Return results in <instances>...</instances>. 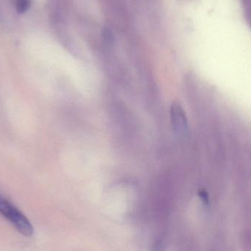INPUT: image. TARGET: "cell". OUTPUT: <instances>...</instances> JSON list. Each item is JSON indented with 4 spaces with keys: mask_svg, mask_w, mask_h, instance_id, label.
I'll use <instances>...</instances> for the list:
<instances>
[{
    "mask_svg": "<svg viewBox=\"0 0 251 251\" xmlns=\"http://www.w3.org/2000/svg\"><path fill=\"white\" fill-rule=\"evenodd\" d=\"M30 4V0H14L15 7L19 13H24L27 11Z\"/></svg>",
    "mask_w": 251,
    "mask_h": 251,
    "instance_id": "cell-3",
    "label": "cell"
},
{
    "mask_svg": "<svg viewBox=\"0 0 251 251\" xmlns=\"http://www.w3.org/2000/svg\"><path fill=\"white\" fill-rule=\"evenodd\" d=\"M0 215L7 220L22 235L30 237L34 228L30 221L0 192Z\"/></svg>",
    "mask_w": 251,
    "mask_h": 251,
    "instance_id": "cell-1",
    "label": "cell"
},
{
    "mask_svg": "<svg viewBox=\"0 0 251 251\" xmlns=\"http://www.w3.org/2000/svg\"><path fill=\"white\" fill-rule=\"evenodd\" d=\"M151 251H165V249H164L163 244H162V242H156L152 246L151 249Z\"/></svg>",
    "mask_w": 251,
    "mask_h": 251,
    "instance_id": "cell-4",
    "label": "cell"
},
{
    "mask_svg": "<svg viewBox=\"0 0 251 251\" xmlns=\"http://www.w3.org/2000/svg\"><path fill=\"white\" fill-rule=\"evenodd\" d=\"M199 196H200L201 200L203 201V203L207 204L209 203V197H208L207 193L205 191H201L199 193Z\"/></svg>",
    "mask_w": 251,
    "mask_h": 251,
    "instance_id": "cell-5",
    "label": "cell"
},
{
    "mask_svg": "<svg viewBox=\"0 0 251 251\" xmlns=\"http://www.w3.org/2000/svg\"><path fill=\"white\" fill-rule=\"evenodd\" d=\"M171 120L174 131L178 135H184L187 132V119L178 104H174L171 107Z\"/></svg>",
    "mask_w": 251,
    "mask_h": 251,
    "instance_id": "cell-2",
    "label": "cell"
}]
</instances>
